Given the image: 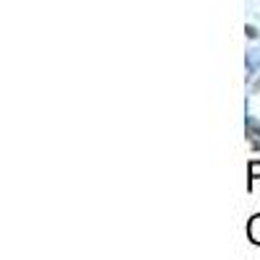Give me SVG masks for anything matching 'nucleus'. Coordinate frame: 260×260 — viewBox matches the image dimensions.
<instances>
[{"label":"nucleus","mask_w":260,"mask_h":260,"mask_svg":"<svg viewBox=\"0 0 260 260\" xmlns=\"http://www.w3.org/2000/svg\"><path fill=\"white\" fill-rule=\"evenodd\" d=\"M247 237H250V242L260 245V213L250 219V224H247Z\"/></svg>","instance_id":"obj_1"},{"label":"nucleus","mask_w":260,"mask_h":260,"mask_svg":"<svg viewBox=\"0 0 260 260\" xmlns=\"http://www.w3.org/2000/svg\"><path fill=\"white\" fill-rule=\"evenodd\" d=\"M250 177L260 180V161H250Z\"/></svg>","instance_id":"obj_2"}]
</instances>
